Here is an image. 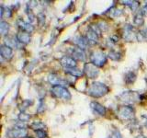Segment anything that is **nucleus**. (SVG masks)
Here are the masks:
<instances>
[{
	"mask_svg": "<svg viewBox=\"0 0 147 138\" xmlns=\"http://www.w3.org/2000/svg\"><path fill=\"white\" fill-rule=\"evenodd\" d=\"M109 89L105 84L101 82H94L92 83L90 87L87 89V93L94 98H101V97L108 94Z\"/></svg>",
	"mask_w": 147,
	"mask_h": 138,
	"instance_id": "nucleus-1",
	"label": "nucleus"
},
{
	"mask_svg": "<svg viewBox=\"0 0 147 138\" xmlns=\"http://www.w3.org/2000/svg\"><path fill=\"white\" fill-rule=\"evenodd\" d=\"M52 93L58 99H63L65 100L71 99V93L69 92V90L63 86H54L52 87Z\"/></svg>",
	"mask_w": 147,
	"mask_h": 138,
	"instance_id": "nucleus-2",
	"label": "nucleus"
},
{
	"mask_svg": "<svg viewBox=\"0 0 147 138\" xmlns=\"http://www.w3.org/2000/svg\"><path fill=\"white\" fill-rule=\"evenodd\" d=\"M118 116L122 121H128L134 116V110L130 106H122L118 110Z\"/></svg>",
	"mask_w": 147,
	"mask_h": 138,
	"instance_id": "nucleus-3",
	"label": "nucleus"
},
{
	"mask_svg": "<svg viewBox=\"0 0 147 138\" xmlns=\"http://www.w3.org/2000/svg\"><path fill=\"white\" fill-rule=\"evenodd\" d=\"M91 64L96 66H103L107 63V56L102 52H94L91 55Z\"/></svg>",
	"mask_w": 147,
	"mask_h": 138,
	"instance_id": "nucleus-4",
	"label": "nucleus"
},
{
	"mask_svg": "<svg viewBox=\"0 0 147 138\" xmlns=\"http://www.w3.org/2000/svg\"><path fill=\"white\" fill-rule=\"evenodd\" d=\"M7 135L9 138H24L27 135V130L25 128H20V127L9 129L7 132Z\"/></svg>",
	"mask_w": 147,
	"mask_h": 138,
	"instance_id": "nucleus-5",
	"label": "nucleus"
},
{
	"mask_svg": "<svg viewBox=\"0 0 147 138\" xmlns=\"http://www.w3.org/2000/svg\"><path fill=\"white\" fill-rule=\"evenodd\" d=\"M84 73L88 78H96L98 76L99 71L93 64H86L84 67Z\"/></svg>",
	"mask_w": 147,
	"mask_h": 138,
	"instance_id": "nucleus-6",
	"label": "nucleus"
},
{
	"mask_svg": "<svg viewBox=\"0 0 147 138\" xmlns=\"http://www.w3.org/2000/svg\"><path fill=\"white\" fill-rule=\"evenodd\" d=\"M119 98L121 99V100L125 101V102H134L135 99H140V96H138L135 92L132 91H127L122 93Z\"/></svg>",
	"mask_w": 147,
	"mask_h": 138,
	"instance_id": "nucleus-7",
	"label": "nucleus"
},
{
	"mask_svg": "<svg viewBox=\"0 0 147 138\" xmlns=\"http://www.w3.org/2000/svg\"><path fill=\"white\" fill-rule=\"evenodd\" d=\"M99 30H96V29L94 28L90 27L88 29V31H87L86 33V39L88 41V43H98V35H99Z\"/></svg>",
	"mask_w": 147,
	"mask_h": 138,
	"instance_id": "nucleus-8",
	"label": "nucleus"
},
{
	"mask_svg": "<svg viewBox=\"0 0 147 138\" xmlns=\"http://www.w3.org/2000/svg\"><path fill=\"white\" fill-rule=\"evenodd\" d=\"M71 55L75 60L76 59V60H80V61H85L86 60V53L84 52V50L80 49L79 47L72 48Z\"/></svg>",
	"mask_w": 147,
	"mask_h": 138,
	"instance_id": "nucleus-9",
	"label": "nucleus"
},
{
	"mask_svg": "<svg viewBox=\"0 0 147 138\" xmlns=\"http://www.w3.org/2000/svg\"><path fill=\"white\" fill-rule=\"evenodd\" d=\"M60 62H61V64L64 68L76 67V61L73 57H70V56H63Z\"/></svg>",
	"mask_w": 147,
	"mask_h": 138,
	"instance_id": "nucleus-10",
	"label": "nucleus"
},
{
	"mask_svg": "<svg viewBox=\"0 0 147 138\" xmlns=\"http://www.w3.org/2000/svg\"><path fill=\"white\" fill-rule=\"evenodd\" d=\"M48 81L50 84H52L53 87L54 86H65L66 85V82L63 80L62 78H60L58 76L54 75V74H52V75H50L49 77H48Z\"/></svg>",
	"mask_w": 147,
	"mask_h": 138,
	"instance_id": "nucleus-11",
	"label": "nucleus"
},
{
	"mask_svg": "<svg viewBox=\"0 0 147 138\" xmlns=\"http://www.w3.org/2000/svg\"><path fill=\"white\" fill-rule=\"evenodd\" d=\"M0 54H1V57L5 58L7 60H9L12 58V54H13V50L11 47H9L7 45H2L1 49H0Z\"/></svg>",
	"mask_w": 147,
	"mask_h": 138,
	"instance_id": "nucleus-12",
	"label": "nucleus"
},
{
	"mask_svg": "<svg viewBox=\"0 0 147 138\" xmlns=\"http://www.w3.org/2000/svg\"><path fill=\"white\" fill-rule=\"evenodd\" d=\"M90 107H91L92 110H94V112L98 113V115H101V116H103V115L106 114V108L104 107L103 105H101L98 102L93 101V102L90 103Z\"/></svg>",
	"mask_w": 147,
	"mask_h": 138,
	"instance_id": "nucleus-13",
	"label": "nucleus"
},
{
	"mask_svg": "<svg viewBox=\"0 0 147 138\" xmlns=\"http://www.w3.org/2000/svg\"><path fill=\"white\" fill-rule=\"evenodd\" d=\"M18 25L22 30H24L25 32H28V33H30V32L33 30V26L30 24V23L24 21L22 18H20V20H18Z\"/></svg>",
	"mask_w": 147,
	"mask_h": 138,
	"instance_id": "nucleus-14",
	"label": "nucleus"
},
{
	"mask_svg": "<svg viewBox=\"0 0 147 138\" xmlns=\"http://www.w3.org/2000/svg\"><path fill=\"white\" fill-rule=\"evenodd\" d=\"M17 40L21 43L28 44L30 41V33H28V32H25V31H21L17 35Z\"/></svg>",
	"mask_w": 147,
	"mask_h": 138,
	"instance_id": "nucleus-15",
	"label": "nucleus"
},
{
	"mask_svg": "<svg viewBox=\"0 0 147 138\" xmlns=\"http://www.w3.org/2000/svg\"><path fill=\"white\" fill-rule=\"evenodd\" d=\"M65 69V73L71 75L74 77H81L84 76V72L80 69H77L76 67H74V68H64Z\"/></svg>",
	"mask_w": 147,
	"mask_h": 138,
	"instance_id": "nucleus-16",
	"label": "nucleus"
},
{
	"mask_svg": "<svg viewBox=\"0 0 147 138\" xmlns=\"http://www.w3.org/2000/svg\"><path fill=\"white\" fill-rule=\"evenodd\" d=\"M76 43L78 45V47H79L80 49L82 50H84L86 48V46L88 45V41H87L86 38H85V37H77L76 38Z\"/></svg>",
	"mask_w": 147,
	"mask_h": 138,
	"instance_id": "nucleus-17",
	"label": "nucleus"
},
{
	"mask_svg": "<svg viewBox=\"0 0 147 138\" xmlns=\"http://www.w3.org/2000/svg\"><path fill=\"white\" fill-rule=\"evenodd\" d=\"M136 79V74L134 72H129L125 75V78H124V80H125L126 84L128 85H131L132 84L133 82L135 81Z\"/></svg>",
	"mask_w": 147,
	"mask_h": 138,
	"instance_id": "nucleus-18",
	"label": "nucleus"
},
{
	"mask_svg": "<svg viewBox=\"0 0 147 138\" xmlns=\"http://www.w3.org/2000/svg\"><path fill=\"white\" fill-rule=\"evenodd\" d=\"M9 24L5 21H1V23H0V31H1V34L2 35H6L8 30H9Z\"/></svg>",
	"mask_w": 147,
	"mask_h": 138,
	"instance_id": "nucleus-19",
	"label": "nucleus"
},
{
	"mask_svg": "<svg viewBox=\"0 0 147 138\" xmlns=\"http://www.w3.org/2000/svg\"><path fill=\"white\" fill-rule=\"evenodd\" d=\"M30 127L32 129H34V130H43V129L45 128V124L43 122H34L33 123L31 124Z\"/></svg>",
	"mask_w": 147,
	"mask_h": 138,
	"instance_id": "nucleus-20",
	"label": "nucleus"
},
{
	"mask_svg": "<svg viewBox=\"0 0 147 138\" xmlns=\"http://www.w3.org/2000/svg\"><path fill=\"white\" fill-rule=\"evenodd\" d=\"M109 56L110 59L115 60V61H118V60H119V59L121 58V54L119 53H118L117 51L112 50V51H110V52H109Z\"/></svg>",
	"mask_w": 147,
	"mask_h": 138,
	"instance_id": "nucleus-21",
	"label": "nucleus"
},
{
	"mask_svg": "<svg viewBox=\"0 0 147 138\" xmlns=\"http://www.w3.org/2000/svg\"><path fill=\"white\" fill-rule=\"evenodd\" d=\"M137 39L139 41H146L147 40V29H144L137 34Z\"/></svg>",
	"mask_w": 147,
	"mask_h": 138,
	"instance_id": "nucleus-22",
	"label": "nucleus"
},
{
	"mask_svg": "<svg viewBox=\"0 0 147 138\" xmlns=\"http://www.w3.org/2000/svg\"><path fill=\"white\" fill-rule=\"evenodd\" d=\"M122 3H124V5H127V6H130L132 10H135V9L139 7L138 2H135V1H122Z\"/></svg>",
	"mask_w": 147,
	"mask_h": 138,
	"instance_id": "nucleus-23",
	"label": "nucleus"
},
{
	"mask_svg": "<svg viewBox=\"0 0 147 138\" xmlns=\"http://www.w3.org/2000/svg\"><path fill=\"white\" fill-rule=\"evenodd\" d=\"M134 24L138 25V26H141L144 24V18H142V14H138V15L135 17L134 18Z\"/></svg>",
	"mask_w": 147,
	"mask_h": 138,
	"instance_id": "nucleus-24",
	"label": "nucleus"
},
{
	"mask_svg": "<svg viewBox=\"0 0 147 138\" xmlns=\"http://www.w3.org/2000/svg\"><path fill=\"white\" fill-rule=\"evenodd\" d=\"M18 119L20 120V122H26L28 121H30V116L29 114H27V113H24V112H21L20 114V116H18Z\"/></svg>",
	"mask_w": 147,
	"mask_h": 138,
	"instance_id": "nucleus-25",
	"label": "nucleus"
},
{
	"mask_svg": "<svg viewBox=\"0 0 147 138\" xmlns=\"http://www.w3.org/2000/svg\"><path fill=\"white\" fill-rule=\"evenodd\" d=\"M36 135L38 138H45L47 136V133L44 132V130H38L36 131Z\"/></svg>",
	"mask_w": 147,
	"mask_h": 138,
	"instance_id": "nucleus-26",
	"label": "nucleus"
},
{
	"mask_svg": "<svg viewBox=\"0 0 147 138\" xmlns=\"http://www.w3.org/2000/svg\"><path fill=\"white\" fill-rule=\"evenodd\" d=\"M112 138H123L122 135H121V133L118 130H115L112 133Z\"/></svg>",
	"mask_w": 147,
	"mask_h": 138,
	"instance_id": "nucleus-27",
	"label": "nucleus"
},
{
	"mask_svg": "<svg viewBox=\"0 0 147 138\" xmlns=\"http://www.w3.org/2000/svg\"><path fill=\"white\" fill-rule=\"evenodd\" d=\"M142 13H144V14H145V15H147V6H145L144 8H142Z\"/></svg>",
	"mask_w": 147,
	"mask_h": 138,
	"instance_id": "nucleus-28",
	"label": "nucleus"
},
{
	"mask_svg": "<svg viewBox=\"0 0 147 138\" xmlns=\"http://www.w3.org/2000/svg\"><path fill=\"white\" fill-rule=\"evenodd\" d=\"M142 118L144 119V123H145V126L147 127V115H142Z\"/></svg>",
	"mask_w": 147,
	"mask_h": 138,
	"instance_id": "nucleus-29",
	"label": "nucleus"
},
{
	"mask_svg": "<svg viewBox=\"0 0 147 138\" xmlns=\"http://www.w3.org/2000/svg\"><path fill=\"white\" fill-rule=\"evenodd\" d=\"M136 138H146V137L144 135H138Z\"/></svg>",
	"mask_w": 147,
	"mask_h": 138,
	"instance_id": "nucleus-30",
	"label": "nucleus"
},
{
	"mask_svg": "<svg viewBox=\"0 0 147 138\" xmlns=\"http://www.w3.org/2000/svg\"><path fill=\"white\" fill-rule=\"evenodd\" d=\"M24 138H32V137H30V136H26V137H24Z\"/></svg>",
	"mask_w": 147,
	"mask_h": 138,
	"instance_id": "nucleus-31",
	"label": "nucleus"
},
{
	"mask_svg": "<svg viewBox=\"0 0 147 138\" xmlns=\"http://www.w3.org/2000/svg\"><path fill=\"white\" fill-rule=\"evenodd\" d=\"M107 138H112V137H107Z\"/></svg>",
	"mask_w": 147,
	"mask_h": 138,
	"instance_id": "nucleus-32",
	"label": "nucleus"
}]
</instances>
